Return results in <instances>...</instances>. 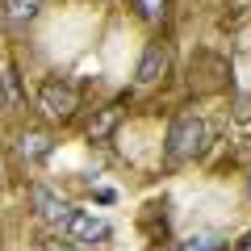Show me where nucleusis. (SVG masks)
<instances>
[{
    "mask_svg": "<svg viewBox=\"0 0 251 251\" xmlns=\"http://www.w3.org/2000/svg\"><path fill=\"white\" fill-rule=\"evenodd\" d=\"M130 4H134V13L143 21H151V25L163 21V13H168V0H130Z\"/></svg>",
    "mask_w": 251,
    "mask_h": 251,
    "instance_id": "obj_10",
    "label": "nucleus"
},
{
    "mask_svg": "<svg viewBox=\"0 0 251 251\" xmlns=\"http://www.w3.org/2000/svg\"><path fill=\"white\" fill-rule=\"evenodd\" d=\"M113 126H117V105H105V109L88 122V138H92V143H100V138L113 134Z\"/></svg>",
    "mask_w": 251,
    "mask_h": 251,
    "instance_id": "obj_9",
    "label": "nucleus"
},
{
    "mask_svg": "<svg viewBox=\"0 0 251 251\" xmlns=\"http://www.w3.org/2000/svg\"><path fill=\"white\" fill-rule=\"evenodd\" d=\"M205 143H209L205 122L197 113H176L172 126H168V147H163V155H168V163H188V159H197L205 151Z\"/></svg>",
    "mask_w": 251,
    "mask_h": 251,
    "instance_id": "obj_1",
    "label": "nucleus"
},
{
    "mask_svg": "<svg viewBox=\"0 0 251 251\" xmlns=\"http://www.w3.org/2000/svg\"><path fill=\"white\" fill-rule=\"evenodd\" d=\"M38 13H42V0H4L0 4V17H4L9 29H25Z\"/></svg>",
    "mask_w": 251,
    "mask_h": 251,
    "instance_id": "obj_6",
    "label": "nucleus"
},
{
    "mask_svg": "<svg viewBox=\"0 0 251 251\" xmlns=\"http://www.w3.org/2000/svg\"><path fill=\"white\" fill-rule=\"evenodd\" d=\"M17 155H21L25 163L46 159V155H50V134H42V130H25V134L17 138Z\"/></svg>",
    "mask_w": 251,
    "mask_h": 251,
    "instance_id": "obj_7",
    "label": "nucleus"
},
{
    "mask_svg": "<svg viewBox=\"0 0 251 251\" xmlns=\"http://www.w3.org/2000/svg\"><path fill=\"white\" fill-rule=\"evenodd\" d=\"M222 247H226V239L218 230H193L180 243V251H222Z\"/></svg>",
    "mask_w": 251,
    "mask_h": 251,
    "instance_id": "obj_8",
    "label": "nucleus"
},
{
    "mask_svg": "<svg viewBox=\"0 0 251 251\" xmlns=\"http://www.w3.org/2000/svg\"><path fill=\"white\" fill-rule=\"evenodd\" d=\"M38 109H42L50 122H72L75 109H80V88H75L67 75H50V80L38 88Z\"/></svg>",
    "mask_w": 251,
    "mask_h": 251,
    "instance_id": "obj_2",
    "label": "nucleus"
},
{
    "mask_svg": "<svg viewBox=\"0 0 251 251\" xmlns=\"http://www.w3.org/2000/svg\"><path fill=\"white\" fill-rule=\"evenodd\" d=\"M239 251H251V234H247V239H243V243H239Z\"/></svg>",
    "mask_w": 251,
    "mask_h": 251,
    "instance_id": "obj_12",
    "label": "nucleus"
},
{
    "mask_svg": "<svg viewBox=\"0 0 251 251\" xmlns=\"http://www.w3.org/2000/svg\"><path fill=\"white\" fill-rule=\"evenodd\" d=\"M168 63H172L168 42H147L143 59H138V72H134V80H138V84H159L163 75H168Z\"/></svg>",
    "mask_w": 251,
    "mask_h": 251,
    "instance_id": "obj_4",
    "label": "nucleus"
},
{
    "mask_svg": "<svg viewBox=\"0 0 251 251\" xmlns=\"http://www.w3.org/2000/svg\"><path fill=\"white\" fill-rule=\"evenodd\" d=\"M29 205H34V214L42 218L50 230H67V222L75 218V205H72V201H63L59 193H50L46 184H34V188H29Z\"/></svg>",
    "mask_w": 251,
    "mask_h": 251,
    "instance_id": "obj_3",
    "label": "nucleus"
},
{
    "mask_svg": "<svg viewBox=\"0 0 251 251\" xmlns=\"http://www.w3.org/2000/svg\"><path fill=\"white\" fill-rule=\"evenodd\" d=\"M67 234H72L75 243H105L109 239V222L97 214H84V209H75V218L67 222Z\"/></svg>",
    "mask_w": 251,
    "mask_h": 251,
    "instance_id": "obj_5",
    "label": "nucleus"
},
{
    "mask_svg": "<svg viewBox=\"0 0 251 251\" xmlns=\"http://www.w3.org/2000/svg\"><path fill=\"white\" fill-rule=\"evenodd\" d=\"M46 251H75V247H67V243H50Z\"/></svg>",
    "mask_w": 251,
    "mask_h": 251,
    "instance_id": "obj_11",
    "label": "nucleus"
},
{
    "mask_svg": "<svg viewBox=\"0 0 251 251\" xmlns=\"http://www.w3.org/2000/svg\"><path fill=\"white\" fill-rule=\"evenodd\" d=\"M247 193H251V180H247Z\"/></svg>",
    "mask_w": 251,
    "mask_h": 251,
    "instance_id": "obj_13",
    "label": "nucleus"
}]
</instances>
